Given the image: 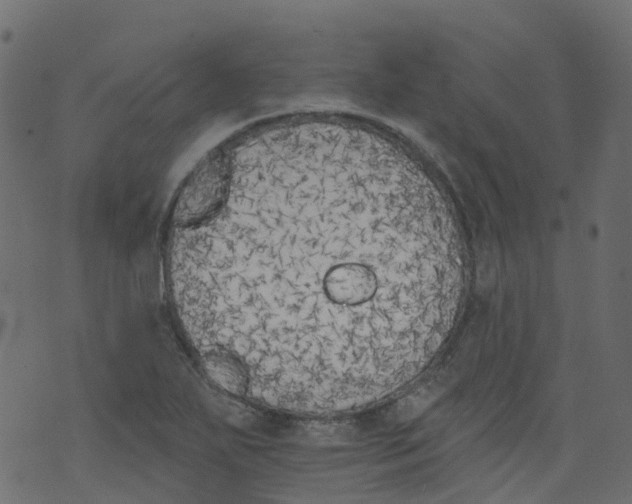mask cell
I'll return each mask as SVG.
<instances>
[{"instance_id": "obj_1", "label": "cell", "mask_w": 632, "mask_h": 504, "mask_svg": "<svg viewBox=\"0 0 632 504\" xmlns=\"http://www.w3.org/2000/svg\"><path fill=\"white\" fill-rule=\"evenodd\" d=\"M185 253L200 341L234 394L331 414L414 380L449 334L460 240L435 185L388 142L310 141L263 156Z\"/></svg>"}]
</instances>
